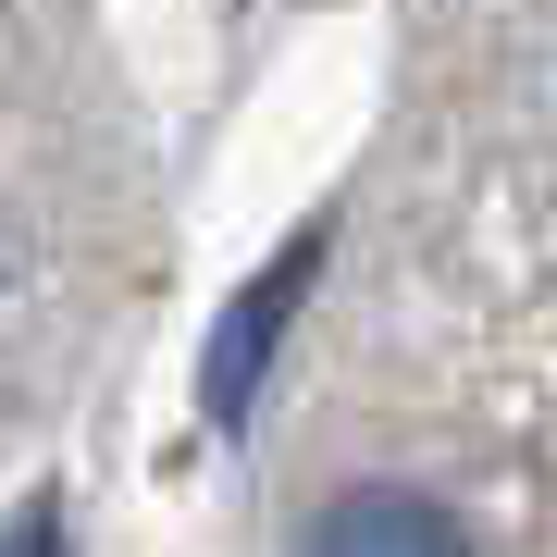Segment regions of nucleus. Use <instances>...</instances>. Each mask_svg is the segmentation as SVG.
I'll list each match as a JSON object with an SVG mask.
<instances>
[{
    "label": "nucleus",
    "instance_id": "obj_1",
    "mask_svg": "<svg viewBox=\"0 0 557 557\" xmlns=\"http://www.w3.org/2000/svg\"><path fill=\"white\" fill-rule=\"evenodd\" d=\"M322 248H335V223H310L298 248H273V260H260V285H248L236 310H223V335H211V359H199V409L223 421V434H236V409L260 397V359L285 347V322H298L310 273H322Z\"/></svg>",
    "mask_w": 557,
    "mask_h": 557
},
{
    "label": "nucleus",
    "instance_id": "obj_2",
    "mask_svg": "<svg viewBox=\"0 0 557 557\" xmlns=\"http://www.w3.org/2000/svg\"><path fill=\"white\" fill-rule=\"evenodd\" d=\"M298 557H471V533L434 496H409V483H359V496H335L298 533Z\"/></svg>",
    "mask_w": 557,
    "mask_h": 557
},
{
    "label": "nucleus",
    "instance_id": "obj_3",
    "mask_svg": "<svg viewBox=\"0 0 557 557\" xmlns=\"http://www.w3.org/2000/svg\"><path fill=\"white\" fill-rule=\"evenodd\" d=\"M0 557H62V496H25L0 520Z\"/></svg>",
    "mask_w": 557,
    "mask_h": 557
}]
</instances>
